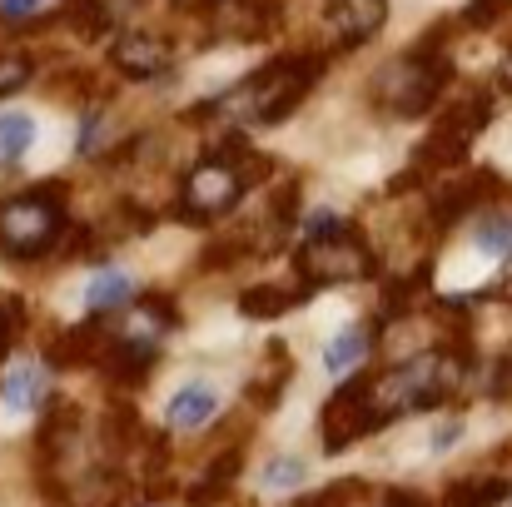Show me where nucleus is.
<instances>
[{
    "label": "nucleus",
    "instance_id": "obj_1",
    "mask_svg": "<svg viewBox=\"0 0 512 507\" xmlns=\"http://www.w3.org/2000/svg\"><path fill=\"white\" fill-rule=\"evenodd\" d=\"M319 75H324V60L319 55H279V60L259 65L249 80H239L229 95L204 100L209 110H194L189 120L234 115L239 125H279V120H289L304 105V95L319 85Z\"/></svg>",
    "mask_w": 512,
    "mask_h": 507
},
{
    "label": "nucleus",
    "instance_id": "obj_2",
    "mask_svg": "<svg viewBox=\"0 0 512 507\" xmlns=\"http://www.w3.org/2000/svg\"><path fill=\"white\" fill-rule=\"evenodd\" d=\"M453 75V60H448V20H438V30H428L408 55L388 60L378 75H373V100L383 115H398V120H418L438 105L443 85Z\"/></svg>",
    "mask_w": 512,
    "mask_h": 507
},
{
    "label": "nucleus",
    "instance_id": "obj_3",
    "mask_svg": "<svg viewBox=\"0 0 512 507\" xmlns=\"http://www.w3.org/2000/svg\"><path fill=\"white\" fill-rule=\"evenodd\" d=\"M264 174H269V160L254 155L239 135H229L204 165L189 169V179L179 184V204H174V214H179L184 224L224 219V214L244 199V189L259 184Z\"/></svg>",
    "mask_w": 512,
    "mask_h": 507
},
{
    "label": "nucleus",
    "instance_id": "obj_4",
    "mask_svg": "<svg viewBox=\"0 0 512 507\" xmlns=\"http://www.w3.org/2000/svg\"><path fill=\"white\" fill-rule=\"evenodd\" d=\"M65 229H70L65 184H35V189L10 194L0 204V254H10V259H40V254H50Z\"/></svg>",
    "mask_w": 512,
    "mask_h": 507
},
{
    "label": "nucleus",
    "instance_id": "obj_5",
    "mask_svg": "<svg viewBox=\"0 0 512 507\" xmlns=\"http://www.w3.org/2000/svg\"><path fill=\"white\" fill-rule=\"evenodd\" d=\"M488 120H493V95H483V90H473V95H463L458 105H448V115H443V120L428 130V140L418 145L413 165L403 169V174H393V194L413 189L418 179H433V174H448L453 165H463L473 135H478Z\"/></svg>",
    "mask_w": 512,
    "mask_h": 507
},
{
    "label": "nucleus",
    "instance_id": "obj_6",
    "mask_svg": "<svg viewBox=\"0 0 512 507\" xmlns=\"http://www.w3.org/2000/svg\"><path fill=\"white\" fill-rule=\"evenodd\" d=\"M294 269H299V284L309 294L314 289H334V284H353V279L373 274V249L353 229H343L334 239H304Z\"/></svg>",
    "mask_w": 512,
    "mask_h": 507
},
{
    "label": "nucleus",
    "instance_id": "obj_7",
    "mask_svg": "<svg viewBox=\"0 0 512 507\" xmlns=\"http://www.w3.org/2000/svg\"><path fill=\"white\" fill-rule=\"evenodd\" d=\"M388 418L378 408V393H373V373H358L339 383V393L324 403V418H319V433H324V453H343L353 448L358 438L378 433Z\"/></svg>",
    "mask_w": 512,
    "mask_h": 507
},
{
    "label": "nucleus",
    "instance_id": "obj_8",
    "mask_svg": "<svg viewBox=\"0 0 512 507\" xmlns=\"http://www.w3.org/2000/svg\"><path fill=\"white\" fill-rule=\"evenodd\" d=\"M204 25H209L204 40H244V45H259V40L279 35L284 10H279V0H209V5H204Z\"/></svg>",
    "mask_w": 512,
    "mask_h": 507
},
{
    "label": "nucleus",
    "instance_id": "obj_9",
    "mask_svg": "<svg viewBox=\"0 0 512 507\" xmlns=\"http://www.w3.org/2000/svg\"><path fill=\"white\" fill-rule=\"evenodd\" d=\"M498 189H503L498 169H473L468 179L443 184V189L433 194V224H438V229H453V224H458V219H468L478 204L498 199Z\"/></svg>",
    "mask_w": 512,
    "mask_h": 507
},
{
    "label": "nucleus",
    "instance_id": "obj_10",
    "mask_svg": "<svg viewBox=\"0 0 512 507\" xmlns=\"http://www.w3.org/2000/svg\"><path fill=\"white\" fill-rule=\"evenodd\" d=\"M388 20V0H329L324 5V25H329V40L339 50H353L363 40H373Z\"/></svg>",
    "mask_w": 512,
    "mask_h": 507
},
{
    "label": "nucleus",
    "instance_id": "obj_11",
    "mask_svg": "<svg viewBox=\"0 0 512 507\" xmlns=\"http://www.w3.org/2000/svg\"><path fill=\"white\" fill-rule=\"evenodd\" d=\"M110 65H115L120 75H130V80H155V75L170 70V40H160V35H150V30H130V35L115 40Z\"/></svg>",
    "mask_w": 512,
    "mask_h": 507
},
{
    "label": "nucleus",
    "instance_id": "obj_12",
    "mask_svg": "<svg viewBox=\"0 0 512 507\" xmlns=\"http://www.w3.org/2000/svg\"><path fill=\"white\" fill-rule=\"evenodd\" d=\"M219 413V393H214V383H184V388H174L170 393V403H165V423L170 428H204L209 418Z\"/></svg>",
    "mask_w": 512,
    "mask_h": 507
},
{
    "label": "nucleus",
    "instance_id": "obj_13",
    "mask_svg": "<svg viewBox=\"0 0 512 507\" xmlns=\"http://www.w3.org/2000/svg\"><path fill=\"white\" fill-rule=\"evenodd\" d=\"M75 438H80V408H75L70 398H50L45 428H40V453H45L50 463H60V458L75 448Z\"/></svg>",
    "mask_w": 512,
    "mask_h": 507
},
{
    "label": "nucleus",
    "instance_id": "obj_14",
    "mask_svg": "<svg viewBox=\"0 0 512 507\" xmlns=\"http://www.w3.org/2000/svg\"><path fill=\"white\" fill-rule=\"evenodd\" d=\"M304 299H309L304 284H299V289H289V284H254V289L239 294V314H244V319H279V314L299 309Z\"/></svg>",
    "mask_w": 512,
    "mask_h": 507
},
{
    "label": "nucleus",
    "instance_id": "obj_15",
    "mask_svg": "<svg viewBox=\"0 0 512 507\" xmlns=\"http://www.w3.org/2000/svg\"><path fill=\"white\" fill-rule=\"evenodd\" d=\"M239 468H244V453L239 448H229V453H219L209 468H204V478L189 488V503L194 507H214L229 498V488H234V478H239Z\"/></svg>",
    "mask_w": 512,
    "mask_h": 507
},
{
    "label": "nucleus",
    "instance_id": "obj_16",
    "mask_svg": "<svg viewBox=\"0 0 512 507\" xmlns=\"http://www.w3.org/2000/svg\"><path fill=\"white\" fill-rule=\"evenodd\" d=\"M130 299H135V279L120 274V269H100V274H90V284H85V309H90L95 319L125 309Z\"/></svg>",
    "mask_w": 512,
    "mask_h": 507
},
{
    "label": "nucleus",
    "instance_id": "obj_17",
    "mask_svg": "<svg viewBox=\"0 0 512 507\" xmlns=\"http://www.w3.org/2000/svg\"><path fill=\"white\" fill-rule=\"evenodd\" d=\"M289 378H294V358H289V348H284V343H269V348H264V373L249 383V398H254L259 408H274Z\"/></svg>",
    "mask_w": 512,
    "mask_h": 507
},
{
    "label": "nucleus",
    "instance_id": "obj_18",
    "mask_svg": "<svg viewBox=\"0 0 512 507\" xmlns=\"http://www.w3.org/2000/svg\"><path fill=\"white\" fill-rule=\"evenodd\" d=\"M40 398H45V373H40L35 363H20V368L5 373V383H0V403H5V413H30Z\"/></svg>",
    "mask_w": 512,
    "mask_h": 507
},
{
    "label": "nucleus",
    "instance_id": "obj_19",
    "mask_svg": "<svg viewBox=\"0 0 512 507\" xmlns=\"http://www.w3.org/2000/svg\"><path fill=\"white\" fill-rule=\"evenodd\" d=\"M508 498H512L508 478H458V483H448L443 507H498Z\"/></svg>",
    "mask_w": 512,
    "mask_h": 507
},
{
    "label": "nucleus",
    "instance_id": "obj_20",
    "mask_svg": "<svg viewBox=\"0 0 512 507\" xmlns=\"http://www.w3.org/2000/svg\"><path fill=\"white\" fill-rule=\"evenodd\" d=\"M373 338H378V329H368V324H348V329L324 348V368H329V373H348L353 363H363V358L373 353Z\"/></svg>",
    "mask_w": 512,
    "mask_h": 507
},
{
    "label": "nucleus",
    "instance_id": "obj_21",
    "mask_svg": "<svg viewBox=\"0 0 512 507\" xmlns=\"http://www.w3.org/2000/svg\"><path fill=\"white\" fill-rule=\"evenodd\" d=\"M60 20H65L75 35H85V40H100V35L115 25V20H110V10H105V0H65Z\"/></svg>",
    "mask_w": 512,
    "mask_h": 507
},
{
    "label": "nucleus",
    "instance_id": "obj_22",
    "mask_svg": "<svg viewBox=\"0 0 512 507\" xmlns=\"http://www.w3.org/2000/svg\"><path fill=\"white\" fill-rule=\"evenodd\" d=\"M35 145V120L30 115H0V165H15Z\"/></svg>",
    "mask_w": 512,
    "mask_h": 507
},
{
    "label": "nucleus",
    "instance_id": "obj_23",
    "mask_svg": "<svg viewBox=\"0 0 512 507\" xmlns=\"http://www.w3.org/2000/svg\"><path fill=\"white\" fill-rule=\"evenodd\" d=\"M473 244H478L488 259H512V219L508 214H483Z\"/></svg>",
    "mask_w": 512,
    "mask_h": 507
},
{
    "label": "nucleus",
    "instance_id": "obj_24",
    "mask_svg": "<svg viewBox=\"0 0 512 507\" xmlns=\"http://www.w3.org/2000/svg\"><path fill=\"white\" fill-rule=\"evenodd\" d=\"M428 264H418L413 269V279H393L388 289H383V319H393V314H403V309H413V299L423 294V284H428Z\"/></svg>",
    "mask_w": 512,
    "mask_h": 507
},
{
    "label": "nucleus",
    "instance_id": "obj_25",
    "mask_svg": "<svg viewBox=\"0 0 512 507\" xmlns=\"http://www.w3.org/2000/svg\"><path fill=\"white\" fill-rule=\"evenodd\" d=\"M304 478H309V463H304V458L279 453V458L264 463V488H269V493H289V488H299Z\"/></svg>",
    "mask_w": 512,
    "mask_h": 507
},
{
    "label": "nucleus",
    "instance_id": "obj_26",
    "mask_svg": "<svg viewBox=\"0 0 512 507\" xmlns=\"http://www.w3.org/2000/svg\"><path fill=\"white\" fill-rule=\"evenodd\" d=\"M30 75H35L30 55H20V50H0V100H5L10 90H20Z\"/></svg>",
    "mask_w": 512,
    "mask_h": 507
},
{
    "label": "nucleus",
    "instance_id": "obj_27",
    "mask_svg": "<svg viewBox=\"0 0 512 507\" xmlns=\"http://www.w3.org/2000/svg\"><path fill=\"white\" fill-rule=\"evenodd\" d=\"M20 329H25V304L20 299H0V353L15 343Z\"/></svg>",
    "mask_w": 512,
    "mask_h": 507
},
{
    "label": "nucleus",
    "instance_id": "obj_28",
    "mask_svg": "<svg viewBox=\"0 0 512 507\" xmlns=\"http://www.w3.org/2000/svg\"><path fill=\"white\" fill-rule=\"evenodd\" d=\"M343 229H353L343 214H334V209H319V214L304 224V239H334V234H343Z\"/></svg>",
    "mask_w": 512,
    "mask_h": 507
},
{
    "label": "nucleus",
    "instance_id": "obj_29",
    "mask_svg": "<svg viewBox=\"0 0 512 507\" xmlns=\"http://www.w3.org/2000/svg\"><path fill=\"white\" fill-rule=\"evenodd\" d=\"M503 5H508V0H473V5L463 10V25H473V30H483V25H493V20L503 15Z\"/></svg>",
    "mask_w": 512,
    "mask_h": 507
},
{
    "label": "nucleus",
    "instance_id": "obj_30",
    "mask_svg": "<svg viewBox=\"0 0 512 507\" xmlns=\"http://www.w3.org/2000/svg\"><path fill=\"white\" fill-rule=\"evenodd\" d=\"M100 125H105L100 110H90V115L80 120V155H95V150H100Z\"/></svg>",
    "mask_w": 512,
    "mask_h": 507
},
{
    "label": "nucleus",
    "instance_id": "obj_31",
    "mask_svg": "<svg viewBox=\"0 0 512 507\" xmlns=\"http://www.w3.org/2000/svg\"><path fill=\"white\" fill-rule=\"evenodd\" d=\"M50 0H0V20H30V15H40Z\"/></svg>",
    "mask_w": 512,
    "mask_h": 507
},
{
    "label": "nucleus",
    "instance_id": "obj_32",
    "mask_svg": "<svg viewBox=\"0 0 512 507\" xmlns=\"http://www.w3.org/2000/svg\"><path fill=\"white\" fill-rule=\"evenodd\" d=\"M383 507H433L423 493H413V488H393L388 498H383Z\"/></svg>",
    "mask_w": 512,
    "mask_h": 507
},
{
    "label": "nucleus",
    "instance_id": "obj_33",
    "mask_svg": "<svg viewBox=\"0 0 512 507\" xmlns=\"http://www.w3.org/2000/svg\"><path fill=\"white\" fill-rule=\"evenodd\" d=\"M458 438H463V423H458V418H453V423H443V428H438V433H433V453H443V448H453V443H458Z\"/></svg>",
    "mask_w": 512,
    "mask_h": 507
},
{
    "label": "nucleus",
    "instance_id": "obj_34",
    "mask_svg": "<svg viewBox=\"0 0 512 507\" xmlns=\"http://www.w3.org/2000/svg\"><path fill=\"white\" fill-rule=\"evenodd\" d=\"M498 463H508V468H512V438L503 443V448H498Z\"/></svg>",
    "mask_w": 512,
    "mask_h": 507
},
{
    "label": "nucleus",
    "instance_id": "obj_35",
    "mask_svg": "<svg viewBox=\"0 0 512 507\" xmlns=\"http://www.w3.org/2000/svg\"><path fill=\"white\" fill-rule=\"evenodd\" d=\"M503 85H512V45H508V60H503Z\"/></svg>",
    "mask_w": 512,
    "mask_h": 507
},
{
    "label": "nucleus",
    "instance_id": "obj_36",
    "mask_svg": "<svg viewBox=\"0 0 512 507\" xmlns=\"http://www.w3.org/2000/svg\"><path fill=\"white\" fill-rule=\"evenodd\" d=\"M498 507H512V498H508V503H498Z\"/></svg>",
    "mask_w": 512,
    "mask_h": 507
}]
</instances>
